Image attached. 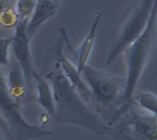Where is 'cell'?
I'll list each match as a JSON object with an SVG mask.
<instances>
[{"instance_id": "obj_1", "label": "cell", "mask_w": 157, "mask_h": 140, "mask_svg": "<svg viewBox=\"0 0 157 140\" xmlns=\"http://www.w3.org/2000/svg\"><path fill=\"white\" fill-rule=\"evenodd\" d=\"M53 90L56 115L52 124H72L82 127L96 135H109L110 127L88 106L63 73L57 60L55 69L45 75Z\"/></svg>"}, {"instance_id": "obj_2", "label": "cell", "mask_w": 157, "mask_h": 140, "mask_svg": "<svg viewBox=\"0 0 157 140\" xmlns=\"http://www.w3.org/2000/svg\"><path fill=\"white\" fill-rule=\"evenodd\" d=\"M91 91L90 106L109 126L124 104L126 77L86 64L81 73Z\"/></svg>"}, {"instance_id": "obj_3", "label": "cell", "mask_w": 157, "mask_h": 140, "mask_svg": "<svg viewBox=\"0 0 157 140\" xmlns=\"http://www.w3.org/2000/svg\"><path fill=\"white\" fill-rule=\"evenodd\" d=\"M157 24V0H155L152 15L143 33L126 49V62H127V83L124 96V104L116 113L114 118L109 123L111 127L123 115H125L136 104L134 93L138 85L141 75L147 64L149 55L154 47Z\"/></svg>"}, {"instance_id": "obj_4", "label": "cell", "mask_w": 157, "mask_h": 140, "mask_svg": "<svg viewBox=\"0 0 157 140\" xmlns=\"http://www.w3.org/2000/svg\"><path fill=\"white\" fill-rule=\"evenodd\" d=\"M155 0H132L117 20L110 38L107 65H110L143 33Z\"/></svg>"}, {"instance_id": "obj_5", "label": "cell", "mask_w": 157, "mask_h": 140, "mask_svg": "<svg viewBox=\"0 0 157 140\" xmlns=\"http://www.w3.org/2000/svg\"><path fill=\"white\" fill-rule=\"evenodd\" d=\"M19 105L10 96L5 76L1 72V117L11 139L29 140L52 135L50 130L28 123L19 112Z\"/></svg>"}, {"instance_id": "obj_6", "label": "cell", "mask_w": 157, "mask_h": 140, "mask_svg": "<svg viewBox=\"0 0 157 140\" xmlns=\"http://www.w3.org/2000/svg\"><path fill=\"white\" fill-rule=\"evenodd\" d=\"M114 140H157V116L137 113L132 107L110 127Z\"/></svg>"}, {"instance_id": "obj_7", "label": "cell", "mask_w": 157, "mask_h": 140, "mask_svg": "<svg viewBox=\"0 0 157 140\" xmlns=\"http://www.w3.org/2000/svg\"><path fill=\"white\" fill-rule=\"evenodd\" d=\"M29 18L20 20L15 28L14 41L12 44V56L19 64L27 83L29 95L34 101V69L32 64V58L30 53V38L27 32V26Z\"/></svg>"}, {"instance_id": "obj_8", "label": "cell", "mask_w": 157, "mask_h": 140, "mask_svg": "<svg viewBox=\"0 0 157 140\" xmlns=\"http://www.w3.org/2000/svg\"><path fill=\"white\" fill-rule=\"evenodd\" d=\"M7 68L8 72L6 77H5V80L10 96L19 105L33 101L29 95L24 73L13 56L11 57Z\"/></svg>"}, {"instance_id": "obj_9", "label": "cell", "mask_w": 157, "mask_h": 140, "mask_svg": "<svg viewBox=\"0 0 157 140\" xmlns=\"http://www.w3.org/2000/svg\"><path fill=\"white\" fill-rule=\"evenodd\" d=\"M103 13L102 12H98L96 16H95V20L92 24V27L88 32V34L86 35V37L85 38L84 41L82 42V44L79 46V48L76 50H73L71 48V45L69 43L68 38H67V34H66V30H65V41L66 44L68 45V47L72 50V52L75 54V56L76 57V62H77V71L79 72V74L81 75L82 71L84 70L85 66L87 64V61L90 57L91 51L93 50V46L95 43V39L97 38V32H98V25L99 22L101 20Z\"/></svg>"}, {"instance_id": "obj_10", "label": "cell", "mask_w": 157, "mask_h": 140, "mask_svg": "<svg viewBox=\"0 0 157 140\" xmlns=\"http://www.w3.org/2000/svg\"><path fill=\"white\" fill-rule=\"evenodd\" d=\"M33 78L38 94L37 101L39 105L45 110L50 123L52 124L56 115V105L52 86L51 83L45 78V76L43 77L42 75H40L36 71H34Z\"/></svg>"}, {"instance_id": "obj_11", "label": "cell", "mask_w": 157, "mask_h": 140, "mask_svg": "<svg viewBox=\"0 0 157 140\" xmlns=\"http://www.w3.org/2000/svg\"><path fill=\"white\" fill-rule=\"evenodd\" d=\"M59 7L60 0H38L27 26V32L30 39L40 26L56 13Z\"/></svg>"}, {"instance_id": "obj_12", "label": "cell", "mask_w": 157, "mask_h": 140, "mask_svg": "<svg viewBox=\"0 0 157 140\" xmlns=\"http://www.w3.org/2000/svg\"><path fill=\"white\" fill-rule=\"evenodd\" d=\"M135 101L138 105L157 116V95L151 93H142L135 98Z\"/></svg>"}, {"instance_id": "obj_13", "label": "cell", "mask_w": 157, "mask_h": 140, "mask_svg": "<svg viewBox=\"0 0 157 140\" xmlns=\"http://www.w3.org/2000/svg\"><path fill=\"white\" fill-rule=\"evenodd\" d=\"M0 21H1V25L4 28H16L18 22L20 21L19 15L17 11V8L13 7V8L2 9L0 14Z\"/></svg>"}, {"instance_id": "obj_14", "label": "cell", "mask_w": 157, "mask_h": 140, "mask_svg": "<svg viewBox=\"0 0 157 140\" xmlns=\"http://www.w3.org/2000/svg\"><path fill=\"white\" fill-rule=\"evenodd\" d=\"M38 0H17L16 8L19 15L20 20L29 18L35 10Z\"/></svg>"}, {"instance_id": "obj_15", "label": "cell", "mask_w": 157, "mask_h": 140, "mask_svg": "<svg viewBox=\"0 0 157 140\" xmlns=\"http://www.w3.org/2000/svg\"><path fill=\"white\" fill-rule=\"evenodd\" d=\"M14 41V36L13 37H6V38H1L0 39V63L1 66H8L10 60L9 59V49L12 48V44Z\"/></svg>"}, {"instance_id": "obj_16", "label": "cell", "mask_w": 157, "mask_h": 140, "mask_svg": "<svg viewBox=\"0 0 157 140\" xmlns=\"http://www.w3.org/2000/svg\"><path fill=\"white\" fill-rule=\"evenodd\" d=\"M1 140H5V139H4V138H3V137L1 138Z\"/></svg>"}]
</instances>
